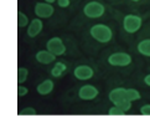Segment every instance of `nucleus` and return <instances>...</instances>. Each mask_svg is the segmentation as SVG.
<instances>
[{"label":"nucleus","mask_w":150,"mask_h":123,"mask_svg":"<svg viewBox=\"0 0 150 123\" xmlns=\"http://www.w3.org/2000/svg\"><path fill=\"white\" fill-rule=\"evenodd\" d=\"M89 34L96 41L100 42V44H107V42H109L112 40V37H113V31H112V29L104 24L93 25L89 30Z\"/></svg>","instance_id":"obj_1"},{"label":"nucleus","mask_w":150,"mask_h":123,"mask_svg":"<svg viewBox=\"0 0 150 123\" xmlns=\"http://www.w3.org/2000/svg\"><path fill=\"white\" fill-rule=\"evenodd\" d=\"M104 13H105L104 5L99 1H89L83 8V14L89 19H98Z\"/></svg>","instance_id":"obj_2"},{"label":"nucleus","mask_w":150,"mask_h":123,"mask_svg":"<svg viewBox=\"0 0 150 123\" xmlns=\"http://www.w3.org/2000/svg\"><path fill=\"white\" fill-rule=\"evenodd\" d=\"M143 25V20L140 16L134 14H129L125 15L124 19H123V28L127 31L128 34H134L142 28Z\"/></svg>","instance_id":"obj_3"},{"label":"nucleus","mask_w":150,"mask_h":123,"mask_svg":"<svg viewBox=\"0 0 150 123\" xmlns=\"http://www.w3.org/2000/svg\"><path fill=\"white\" fill-rule=\"evenodd\" d=\"M108 63L110 66L125 67L132 63V56L127 52H114L108 57Z\"/></svg>","instance_id":"obj_4"},{"label":"nucleus","mask_w":150,"mask_h":123,"mask_svg":"<svg viewBox=\"0 0 150 123\" xmlns=\"http://www.w3.org/2000/svg\"><path fill=\"white\" fill-rule=\"evenodd\" d=\"M46 50H49L56 56H62L66 52V45L63 44L61 37H51V39L46 42Z\"/></svg>","instance_id":"obj_5"},{"label":"nucleus","mask_w":150,"mask_h":123,"mask_svg":"<svg viewBox=\"0 0 150 123\" xmlns=\"http://www.w3.org/2000/svg\"><path fill=\"white\" fill-rule=\"evenodd\" d=\"M53 13H55V9H53L52 4L36 3V5H35V14H36V16L40 19H49L53 15Z\"/></svg>","instance_id":"obj_6"},{"label":"nucleus","mask_w":150,"mask_h":123,"mask_svg":"<svg viewBox=\"0 0 150 123\" xmlns=\"http://www.w3.org/2000/svg\"><path fill=\"white\" fill-rule=\"evenodd\" d=\"M73 75L79 81H87V80H91L93 77L94 71H93V68L88 65H79L74 68Z\"/></svg>","instance_id":"obj_7"},{"label":"nucleus","mask_w":150,"mask_h":123,"mask_svg":"<svg viewBox=\"0 0 150 123\" xmlns=\"http://www.w3.org/2000/svg\"><path fill=\"white\" fill-rule=\"evenodd\" d=\"M99 91L92 85H84L78 90V97L83 101H92L98 96Z\"/></svg>","instance_id":"obj_8"},{"label":"nucleus","mask_w":150,"mask_h":123,"mask_svg":"<svg viewBox=\"0 0 150 123\" xmlns=\"http://www.w3.org/2000/svg\"><path fill=\"white\" fill-rule=\"evenodd\" d=\"M42 29H44V23H42V20L40 18H36L30 21L26 33H28V36L30 37H36L42 31Z\"/></svg>","instance_id":"obj_9"},{"label":"nucleus","mask_w":150,"mask_h":123,"mask_svg":"<svg viewBox=\"0 0 150 123\" xmlns=\"http://www.w3.org/2000/svg\"><path fill=\"white\" fill-rule=\"evenodd\" d=\"M56 55H53L52 52H50L49 50H41L39 52H36L35 58L37 62L42 63V65H49V63H52L56 60Z\"/></svg>","instance_id":"obj_10"},{"label":"nucleus","mask_w":150,"mask_h":123,"mask_svg":"<svg viewBox=\"0 0 150 123\" xmlns=\"http://www.w3.org/2000/svg\"><path fill=\"white\" fill-rule=\"evenodd\" d=\"M53 88H55V83H53L52 80H45V81H42L41 83L37 85L36 91L39 95L46 96V95H50L53 91Z\"/></svg>","instance_id":"obj_11"},{"label":"nucleus","mask_w":150,"mask_h":123,"mask_svg":"<svg viewBox=\"0 0 150 123\" xmlns=\"http://www.w3.org/2000/svg\"><path fill=\"white\" fill-rule=\"evenodd\" d=\"M66 70H67V66H66L65 62H56L55 66H53L52 70H51V76L55 77V78H58L65 73Z\"/></svg>","instance_id":"obj_12"},{"label":"nucleus","mask_w":150,"mask_h":123,"mask_svg":"<svg viewBox=\"0 0 150 123\" xmlns=\"http://www.w3.org/2000/svg\"><path fill=\"white\" fill-rule=\"evenodd\" d=\"M138 51L139 53H142L143 56H148L150 57V39H145V40H142L138 44Z\"/></svg>","instance_id":"obj_13"},{"label":"nucleus","mask_w":150,"mask_h":123,"mask_svg":"<svg viewBox=\"0 0 150 123\" xmlns=\"http://www.w3.org/2000/svg\"><path fill=\"white\" fill-rule=\"evenodd\" d=\"M124 97L125 100H129L130 102H134V101L140 100L142 95L135 88H124Z\"/></svg>","instance_id":"obj_14"},{"label":"nucleus","mask_w":150,"mask_h":123,"mask_svg":"<svg viewBox=\"0 0 150 123\" xmlns=\"http://www.w3.org/2000/svg\"><path fill=\"white\" fill-rule=\"evenodd\" d=\"M29 76V70L26 67H19L18 68V83L23 85Z\"/></svg>","instance_id":"obj_15"},{"label":"nucleus","mask_w":150,"mask_h":123,"mask_svg":"<svg viewBox=\"0 0 150 123\" xmlns=\"http://www.w3.org/2000/svg\"><path fill=\"white\" fill-rule=\"evenodd\" d=\"M113 105H114V106H118L119 108H122L123 111H125V112H128V111L132 108V102H130L129 100H125V98L118 100V101H115Z\"/></svg>","instance_id":"obj_16"},{"label":"nucleus","mask_w":150,"mask_h":123,"mask_svg":"<svg viewBox=\"0 0 150 123\" xmlns=\"http://www.w3.org/2000/svg\"><path fill=\"white\" fill-rule=\"evenodd\" d=\"M18 26L19 29H23L25 26H29V18L26 16V14H24L23 11H18Z\"/></svg>","instance_id":"obj_17"},{"label":"nucleus","mask_w":150,"mask_h":123,"mask_svg":"<svg viewBox=\"0 0 150 123\" xmlns=\"http://www.w3.org/2000/svg\"><path fill=\"white\" fill-rule=\"evenodd\" d=\"M108 114L109 116H114V117H119V116H125L127 112L123 111L122 108H119L118 106H113V107H110V108L108 109Z\"/></svg>","instance_id":"obj_18"},{"label":"nucleus","mask_w":150,"mask_h":123,"mask_svg":"<svg viewBox=\"0 0 150 123\" xmlns=\"http://www.w3.org/2000/svg\"><path fill=\"white\" fill-rule=\"evenodd\" d=\"M19 114L20 116H36L37 113H36L35 108H33V107H26V108H24Z\"/></svg>","instance_id":"obj_19"},{"label":"nucleus","mask_w":150,"mask_h":123,"mask_svg":"<svg viewBox=\"0 0 150 123\" xmlns=\"http://www.w3.org/2000/svg\"><path fill=\"white\" fill-rule=\"evenodd\" d=\"M28 92H29L28 87L23 86V85H19V86H18V96H19V97H24V96L28 95Z\"/></svg>","instance_id":"obj_20"},{"label":"nucleus","mask_w":150,"mask_h":123,"mask_svg":"<svg viewBox=\"0 0 150 123\" xmlns=\"http://www.w3.org/2000/svg\"><path fill=\"white\" fill-rule=\"evenodd\" d=\"M140 114L142 116H150V105H144L140 107Z\"/></svg>","instance_id":"obj_21"},{"label":"nucleus","mask_w":150,"mask_h":123,"mask_svg":"<svg viewBox=\"0 0 150 123\" xmlns=\"http://www.w3.org/2000/svg\"><path fill=\"white\" fill-rule=\"evenodd\" d=\"M69 4H71L69 0H57V5L60 8H68Z\"/></svg>","instance_id":"obj_22"},{"label":"nucleus","mask_w":150,"mask_h":123,"mask_svg":"<svg viewBox=\"0 0 150 123\" xmlns=\"http://www.w3.org/2000/svg\"><path fill=\"white\" fill-rule=\"evenodd\" d=\"M144 83H145L146 86L150 87V75H146V76L144 77Z\"/></svg>","instance_id":"obj_23"},{"label":"nucleus","mask_w":150,"mask_h":123,"mask_svg":"<svg viewBox=\"0 0 150 123\" xmlns=\"http://www.w3.org/2000/svg\"><path fill=\"white\" fill-rule=\"evenodd\" d=\"M55 1H57V0H45V3H49V4H53Z\"/></svg>","instance_id":"obj_24"},{"label":"nucleus","mask_w":150,"mask_h":123,"mask_svg":"<svg viewBox=\"0 0 150 123\" xmlns=\"http://www.w3.org/2000/svg\"><path fill=\"white\" fill-rule=\"evenodd\" d=\"M132 1H139V0H132Z\"/></svg>","instance_id":"obj_25"}]
</instances>
